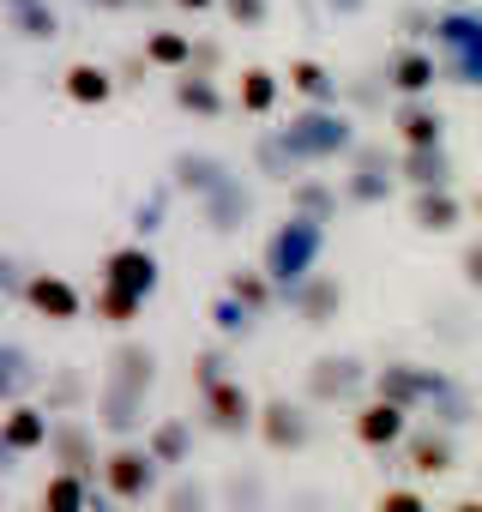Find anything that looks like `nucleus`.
Instances as JSON below:
<instances>
[{
  "mask_svg": "<svg viewBox=\"0 0 482 512\" xmlns=\"http://www.w3.org/2000/svg\"><path fill=\"white\" fill-rule=\"evenodd\" d=\"M374 512H428V494L410 488V482H392V488L374 494Z\"/></svg>",
  "mask_w": 482,
  "mask_h": 512,
  "instance_id": "49530a36",
  "label": "nucleus"
},
{
  "mask_svg": "<svg viewBox=\"0 0 482 512\" xmlns=\"http://www.w3.org/2000/svg\"><path fill=\"white\" fill-rule=\"evenodd\" d=\"M211 500H217V488H205L199 476H175L163 494V512H211Z\"/></svg>",
  "mask_w": 482,
  "mask_h": 512,
  "instance_id": "37998d69",
  "label": "nucleus"
},
{
  "mask_svg": "<svg viewBox=\"0 0 482 512\" xmlns=\"http://www.w3.org/2000/svg\"><path fill=\"white\" fill-rule=\"evenodd\" d=\"M169 205H175V181H163V187H151L139 205H133V241H145V235H157L163 223H169Z\"/></svg>",
  "mask_w": 482,
  "mask_h": 512,
  "instance_id": "79ce46f5",
  "label": "nucleus"
},
{
  "mask_svg": "<svg viewBox=\"0 0 482 512\" xmlns=\"http://www.w3.org/2000/svg\"><path fill=\"white\" fill-rule=\"evenodd\" d=\"M145 446H151V458H157L163 470H187V458H193V422L163 416V422L145 428Z\"/></svg>",
  "mask_w": 482,
  "mask_h": 512,
  "instance_id": "2f4dec72",
  "label": "nucleus"
},
{
  "mask_svg": "<svg viewBox=\"0 0 482 512\" xmlns=\"http://www.w3.org/2000/svg\"><path fill=\"white\" fill-rule=\"evenodd\" d=\"M410 223L422 235H452L464 223V199L452 187H422V193H410Z\"/></svg>",
  "mask_w": 482,
  "mask_h": 512,
  "instance_id": "b1692460",
  "label": "nucleus"
},
{
  "mask_svg": "<svg viewBox=\"0 0 482 512\" xmlns=\"http://www.w3.org/2000/svg\"><path fill=\"white\" fill-rule=\"evenodd\" d=\"M217 380H229V356L211 344V350H199V356H193V386L205 392V386H217Z\"/></svg>",
  "mask_w": 482,
  "mask_h": 512,
  "instance_id": "09e8293b",
  "label": "nucleus"
},
{
  "mask_svg": "<svg viewBox=\"0 0 482 512\" xmlns=\"http://www.w3.org/2000/svg\"><path fill=\"white\" fill-rule=\"evenodd\" d=\"M0 19H7V31L25 37V43H55L61 37V13L49 0H0Z\"/></svg>",
  "mask_w": 482,
  "mask_h": 512,
  "instance_id": "a878e982",
  "label": "nucleus"
},
{
  "mask_svg": "<svg viewBox=\"0 0 482 512\" xmlns=\"http://www.w3.org/2000/svg\"><path fill=\"white\" fill-rule=\"evenodd\" d=\"M434 61L446 73V85L458 91H482V0H452L434 13Z\"/></svg>",
  "mask_w": 482,
  "mask_h": 512,
  "instance_id": "f03ea898",
  "label": "nucleus"
},
{
  "mask_svg": "<svg viewBox=\"0 0 482 512\" xmlns=\"http://www.w3.org/2000/svg\"><path fill=\"white\" fill-rule=\"evenodd\" d=\"M157 482H163V464L151 458V446L145 440H121V446H109L103 452V494L109 500H121L127 512H139L151 494H157Z\"/></svg>",
  "mask_w": 482,
  "mask_h": 512,
  "instance_id": "20e7f679",
  "label": "nucleus"
},
{
  "mask_svg": "<svg viewBox=\"0 0 482 512\" xmlns=\"http://www.w3.org/2000/svg\"><path fill=\"white\" fill-rule=\"evenodd\" d=\"M254 434H260L266 452L290 458V452H308V446H314V416H308L302 398L272 392V398H260V428H254Z\"/></svg>",
  "mask_w": 482,
  "mask_h": 512,
  "instance_id": "0eeeda50",
  "label": "nucleus"
},
{
  "mask_svg": "<svg viewBox=\"0 0 482 512\" xmlns=\"http://www.w3.org/2000/svg\"><path fill=\"white\" fill-rule=\"evenodd\" d=\"M458 272H464V284L482 296V241H470V247L458 253Z\"/></svg>",
  "mask_w": 482,
  "mask_h": 512,
  "instance_id": "864d4df0",
  "label": "nucleus"
},
{
  "mask_svg": "<svg viewBox=\"0 0 482 512\" xmlns=\"http://www.w3.org/2000/svg\"><path fill=\"white\" fill-rule=\"evenodd\" d=\"M217 7L235 31H266L272 25V0H217Z\"/></svg>",
  "mask_w": 482,
  "mask_h": 512,
  "instance_id": "a18cd8bd",
  "label": "nucleus"
},
{
  "mask_svg": "<svg viewBox=\"0 0 482 512\" xmlns=\"http://www.w3.org/2000/svg\"><path fill=\"white\" fill-rule=\"evenodd\" d=\"M157 278H163V266H157V253L145 247V241H121V247H109L103 253V284H121V290H133V296H157Z\"/></svg>",
  "mask_w": 482,
  "mask_h": 512,
  "instance_id": "4468645a",
  "label": "nucleus"
},
{
  "mask_svg": "<svg viewBox=\"0 0 482 512\" xmlns=\"http://www.w3.org/2000/svg\"><path fill=\"white\" fill-rule=\"evenodd\" d=\"M199 422H205L211 434H223V440H241V434L260 428V398L229 374V380H217V386L199 392Z\"/></svg>",
  "mask_w": 482,
  "mask_h": 512,
  "instance_id": "39448f33",
  "label": "nucleus"
},
{
  "mask_svg": "<svg viewBox=\"0 0 482 512\" xmlns=\"http://www.w3.org/2000/svg\"><path fill=\"white\" fill-rule=\"evenodd\" d=\"M145 73H151L145 49H133V55H121V61H115V79H121V91H139V85H145Z\"/></svg>",
  "mask_w": 482,
  "mask_h": 512,
  "instance_id": "603ef678",
  "label": "nucleus"
},
{
  "mask_svg": "<svg viewBox=\"0 0 482 512\" xmlns=\"http://www.w3.org/2000/svg\"><path fill=\"white\" fill-rule=\"evenodd\" d=\"M0 434H7V446H13L19 458H31V452H49L55 416L43 410V398H19V404L0 410Z\"/></svg>",
  "mask_w": 482,
  "mask_h": 512,
  "instance_id": "a211bd4d",
  "label": "nucleus"
},
{
  "mask_svg": "<svg viewBox=\"0 0 482 512\" xmlns=\"http://www.w3.org/2000/svg\"><path fill=\"white\" fill-rule=\"evenodd\" d=\"M320 253H326V223L290 211V217L266 235L260 266H266V278H272L278 290H290V284H302L308 272H320Z\"/></svg>",
  "mask_w": 482,
  "mask_h": 512,
  "instance_id": "7ed1b4c3",
  "label": "nucleus"
},
{
  "mask_svg": "<svg viewBox=\"0 0 482 512\" xmlns=\"http://www.w3.org/2000/svg\"><path fill=\"white\" fill-rule=\"evenodd\" d=\"M386 79H392V97H398V103H410V97H434V85H446L434 49H422V43H398V49L386 55Z\"/></svg>",
  "mask_w": 482,
  "mask_h": 512,
  "instance_id": "9b49d317",
  "label": "nucleus"
},
{
  "mask_svg": "<svg viewBox=\"0 0 482 512\" xmlns=\"http://www.w3.org/2000/svg\"><path fill=\"white\" fill-rule=\"evenodd\" d=\"M386 97H392L386 67H380V73H362V79H350V85H344V109H350V115H380V109H386Z\"/></svg>",
  "mask_w": 482,
  "mask_h": 512,
  "instance_id": "a19ab883",
  "label": "nucleus"
},
{
  "mask_svg": "<svg viewBox=\"0 0 482 512\" xmlns=\"http://www.w3.org/2000/svg\"><path fill=\"white\" fill-rule=\"evenodd\" d=\"M115 91H121L115 67H97V61H73V67L61 73V97H67V103H79V109H103Z\"/></svg>",
  "mask_w": 482,
  "mask_h": 512,
  "instance_id": "5701e85b",
  "label": "nucleus"
},
{
  "mask_svg": "<svg viewBox=\"0 0 482 512\" xmlns=\"http://www.w3.org/2000/svg\"><path fill=\"white\" fill-rule=\"evenodd\" d=\"M25 284H31V266L0 253V302H25Z\"/></svg>",
  "mask_w": 482,
  "mask_h": 512,
  "instance_id": "de8ad7c7",
  "label": "nucleus"
},
{
  "mask_svg": "<svg viewBox=\"0 0 482 512\" xmlns=\"http://www.w3.org/2000/svg\"><path fill=\"white\" fill-rule=\"evenodd\" d=\"M199 217H205V229H211V235H235V229H248V223H254V187L241 181V175H229L223 187H211V193L199 199Z\"/></svg>",
  "mask_w": 482,
  "mask_h": 512,
  "instance_id": "dca6fc26",
  "label": "nucleus"
},
{
  "mask_svg": "<svg viewBox=\"0 0 482 512\" xmlns=\"http://www.w3.org/2000/svg\"><path fill=\"white\" fill-rule=\"evenodd\" d=\"M290 211L332 229V217L344 211V187L338 181H320V175H302V181H290Z\"/></svg>",
  "mask_w": 482,
  "mask_h": 512,
  "instance_id": "c85d7f7f",
  "label": "nucleus"
},
{
  "mask_svg": "<svg viewBox=\"0 0 482 512\" xmlns=\"http://www.w3.org/2000/svg\"><path fill=\"white\" fill-rule=\"evenodd\" d=\"M79 7H85V13H133L139 0H79Z\"/></svg>",
  "mask_w": 482,
  "mask_h": 512,
  "instance_id": "6e6d98bb",
  "label": "nucleus"
},
{
  "mask_svg": "<svg viewBox=\"0 0 482 512\" xmlns=\"http://www.w3.org/2000/svg\"><path fill=\"white\" fill-rule=\"evenodd\" d=\"M284 308H290L302 326H332V320L344 314V278H332V272H308L302 284L284 290Z\"/></svg>",
  "mask_w": 482,
  "mask_h": 512,
  "instance_id": "ddd939ff",
  "label": "nucleus"
},
{
  "mask_svg": "<svg viewBox=\"0 0 482 512\" xmlns=\"http://www.w3.org/2000/svg\"><path fill=\"white\" fill-rule=\"evenodd\" d=\"M217 500H223V512H272V488L260 470H229L217 482Z\"/></svg>",
  "mask_w": 482,
  "mask_h": 512,
  "instance_id": "473e14b6",
  "label": "nucleus"
},
{
  "mask_svg": "<svg viewBox=\"0 0 482 512\" xmlns=\"http://www.w3.org/2000/svg\"><path fill=\"white\" fill-rule=\"evenodd\" d=\"M169 7H175V13H187V19H199V13H211V7H217V0H169Z\"/></svg>",
  "mask_w": 482,
  "mask_h": 512,
  "instance_id": "4d7b16f0",
  "label": "nucleus"
},
{
  "mask_svg": "<svg viewBox=\"0 0 482 512\" xmlns=\"http://www.w3.org/2000/svg\"><path fill=\"white\" fill-rule=\"evenodd\" d=\"M139 49H145V61L163 67V73H187V67H193V37H181L175 25H151V31L139 37Z\"/></svg>",
  "mask_w": 482,
  "mask_h": 512,
  "instance_id": "72a5a7b5",
  "label": "nucleus"
},
{
  "mask_svg": "<svg viewBox=\"0 0 482 512\" xmlns=\"http://www.w3.org/2000/svg\"><path fill=\"white\" fill-rule=\"evenodd\" d=\"M13 458H19V452H13V446H7V434H0V470H7V464H13Z\"/></svg>",
  "mask_w": 482,
  "mask_h": 512,
  "instance_id": "bf43d9fd",
  "label": "nucleus"
},
{
  "mask_svg": "<svg viewBox=\"0 0 482 512\" xmlns=\"http://www.w3.org/2000/svg\"><path fill=\"white\" fill-rule=\"evenodd\" d=\"M169 103L181 109V115H193V121H217L223 109H229V97H223V85L211 79V73H175V85H169Z\"/></svg>",
  "mask_w": 482,
  "mask_h": 512,
  "instance_id": "4be33fe9",
  "label": "nucleus"
},
{
  "mask_svg": "<svg viewBox=\"0 0 482 512\" xmlns=\"http://www.w3.org/2000/svg\"><path fill=\"white\" fill-rule=\"evenodd\" d=\"M368 7H374V0H326V13H332V19H362Z\"/></svg>",
  "mask_w": 482,
  "mask_h": 512,
  "instance_id": "5fc2aeb1",
  "label": "nucleus"
},
{
  "mask_svg": "<svg viewBox=\"0 0 482 512\" xmlns=\"http://www.w3.org/2000/svg\"><path fill=\"white\" fill-rule=\"evenodd\" d=\"M193 73H223V43L217 37H193Z\"/></svg>",
  "mask_w": 482,
  "mask_h": 512,
  "instance_id": "3c124183",
  "label": "nucleus"
},
{
  "mask_svg": "<svg viewBox=\"0 0 482 512\" xmlns=\"http://www.w3.org/2000/svg\"><path fill=\"white\" fill-rule=\"evenodd\" d=\"M223 290H229V296H235L241 308H254L260 320H266V314H272V308L284 302V290H278V284L266 278V266H229V272H223Z\"/></svg>",
  "mask_w": 482,
  "mask_h": 512,
  "instance_id": "cd10ccee",
  "label": "nucleus"
},
{
  "mask_svg": "<svg viewBox=\"0 0 482 512\" xmlns=\"http://www.w3.org/2000/svg\"><path fill=\"white\" fill-rule=\"evenodd\" d=\"M25 308H31L37 320H49V326H73V320L85 314V296H79V284L61 278V272H31Z\"/></svg>",
  "mask_w": 482,
  "mask_h": 512,
  "instance_id": "2eb2a0df",
  "label": "nucleus"
},
{
  "mask_svg": "<svg viewBox=\"0 0 482 512\" xmlns=\"http://www.w3.org/2000/svg\"><path fill=\"white\" fill-rule=\"evenodd\" d=\"M145 386H133V380H121V374H103L97 380V422L109 428V434H133L139 422H145Z\"/></svg>",
  "mask_w": 482,
  "mask_h": 512,
  "instance_id": "f3484780",
  "label": "nucleus"
},
{
  "mask_svg": "<svg viewBox=\"0 0 482 512\" xmlns=\"http://www.w3.org/2000/svg\"><path fill=\"white\" fill-rule=\"evenodd\" d=\"M338 187H344V205H362V211H368V205H386V199H392V193H398L404 181H398V175H368V169H344V181H338Z\"/></svg>",
  "mask_w": 482,
  "mask_h": 512,
  "instance_id": "4c0bfd02",
  "label": "nucleus"
},
{
  "mask_svg": "<svg viewBox=\"0 0 482 512\" xmlns=\"http://www.w3.org/2000/svg\"><path fill=\"white\" fill-rule=\"evenodd\" d=\"M392 133H398V151H434L446 145V115L434 109V97H410L392 109Z\"/></svg>",
  "mask_w": 482,
  "mask_h": 512,
  "instance_id": "6ab92c4d",
  "label": "nucleus"
},
{
  "mask_svg": "<svg viewBox=\"0 0 482 512\" xmlns=\"http://www.w3.org/2000/svg\"><path fill=\"white\" fill-rule=\"evenodd\" d=\"M344 169H368V175H398V151H386L380 139H356V151L344 157Z\"/></svg>",
  "mask_w": 482,
  "mask_h": 512,
  "instance_id": "c03bdc74",
  "label": "nucleus"
},
{
  "mask_svg": "<svg viewBox=\"0 0 482 512\" xmlns=\"http://www.w3.org/2000/svg\"><path fill=\"white\" fill-rule=\"evenodd\" d=\"M284 85L302 97V103H344V85H338V73L326 67V61H314V55H302V61H290V73H284Z\"/></svg>",
  "mask_w": 482,
  "mask_h": 512,
  "instance_id": "7c9ffc66",
  "label": "nucleus"
},
{
  "mask_svg": "<svg viewBox=\"0 0 482 512\" xmlns=\"http://www.w3.org/2000/svg\"><path fill=\"white\" fill-rule=\"evenodd\" d=\"M278 103H284V79L272 67H241V79H235V109L241 115L266 121V115H278Z\"/></svg>",
  "mask_w": 482,
  "mask_h": 512,
  "instance_id": "393cba45",
  "label": "nucleus"
},
{
  "mask_svg": "<svg viewBox=\"0 0 482 512\" xmlns=\"http://www.w3.org/2000/svg\"><path fill=\"white\" fill-rule=\"evenodd\" d=\"M470 211H476V217H482V193H476V199H470Z\"/></svg>",
  "mask_w": 482,
  "mask_h": 512,
  "instance_id": "052dcab7",
  "label": "nucleus"
},
{
  "mask_svg": "<svg viewBox=\"0 0 482 512\" xmlns=\"http://www.w3.org/2000/svg\"><path fill=\"white\" fill-rule=\"evenodd\" d=\"M398 458H404V470H410V476L440 482V476H452V470H458V434H452V428H440V422H416V428L404 434Z\"/></svg>",
  "mask_w": 482,
  "mask_h": 512,
  "instance_id": "9d476101",
  "label": "nucleus"
},
{
  "mask_svg": "<svg viewBox=\"0 0 482 512\" xmlns=\"http://www.w3.org/2000/svg\"><path fill=\"white\" fill-rule=\"evenodd\" d=\"M416 422H410V410L404 404H392V398H362L356 404V416H350V434H356V446L362 452H374V458H392L398 446H404V434H410Z\"/></svg>",
  "mask_w": 482,
  "mask_h": 512,
  "instance_id": "1a4fd4ad",
  "label": "nucleus"
},
{
  "mask_svg": "<svg viewBox=\"0 0 482 512\" xmlns=\"http://www.w3.org/2000/svg\"><path fill=\"white\" fill-rule=\"evenodd\" d=\"M49 458H55V470H73V476H85V482H103L97 434H91V422H79V416H55V434H49Z\"/></svg>",
  "mask_w": 482,
  "mask_h": 512,
  "instance_id": "f8f14e48",
  "label": "nucleus"
},
{
  "mask_svg": "<svg viewBox=\"0 0 482 512\" xmlns=\"http://www.w3.org/2000/svg\"><path fill=\"white\" fill-rule=\"evenodd\" d=\"M235 169L217 157V151H175L169 157V181H175V193H193V205L211 193V187H223Z\"/></svg>",
  "mask_w": 482,
  "mask_h": 512,
  "instance_id": "aec40b11",
  "label": "nucleus"
},
{
  "mask_svg": "<svg viewBox=\"0 0 482 512\" xmlns=\"http://www.w3.org/2000/svg\"><path fill=\"white\" fill-rule=\"evenodd\" d=\"M248 157H254V175H260V181H284V187H290V181H302V175H308V169L290 157V145L278 139V127H272V133H260V139L248 145Z\"/></svg>",
  "mask_w": 482,
  "mask_h": 512,
  "instance_id": "f704fd0d",
  "label": "nucleus"
},
{
  "mask_svg": "<svg viewBox=\"0 0 482 512\" xmlns=\"http://www.w3.org/2000/svg\"><path fill=\"white\" fill-rule=\"evenodd\" d=\"M446 512H482V494H458V500H452Z\"/></svg>",
  "mask_w": 482,
  "mask_h": 512,
  "instance_id": "13d9d810",
  "label": "nucleus"
},
{
  "mask_svg": "<svg viewBox=\"0 0 482 512\" xmlns=\"http://www.w3.org/2000/svg\"><path fill=\"white\" fill-rule=\"evenodd\" d=\"M374 386V368L350 350H332V356H314L308 362V404H350Z\"/></svg>",
  "mask_w": 482,
  "mask_h": 512,
  "instance_id": "6e6552de",
  "label": "nucleus"
},
{
  "mask_svg": "<svg viewBox=\"0 0 482 512\" xmlns=\"http://www.w3.org/2000/svg\"><path fill=\"white\" fill-rule=\"evenodd\" d=\"M278 139L290 145V157L302 169H326V163H344L362 133H356V115L344 103H302V109H290Z\"/></svg>",
  "mask_w": 482,
  "mask_h": 512,
  "instance_id": "f257e3e1",
  "label": "nucleus"
},
{
  "mask_svg": "<svg viewBox=\"0 0 482 512\" xmlns=\"http://www.w3.org/2000/svg\"><path fill=\"white\" fill-rule=\"evenodd\" d=\"M398 181H404L410 193H422V187H452V181H458L452 151H446V145H434V151H398Z\"/></svg>",
  "mask_w": 482,
  "mask_h": 512,
  "instance_id": "bb28decb",
  "label": "nucleus"
},
{
  "mask_svg": "<svg viewBox=\"0 0 482 512\" xmlns=\"http://www.w3.org/2000/svg\"><path fill=\"white\" fill-rule=\"evenodd\" d=\"M422 416H428V422H440V428H452V434H458V428H464V422H476V416H482V404H476V398H470V386H464V380H458V374H452V380H446V392H440V398H434V404H428V410H422Z\"/></svg>",
  "mask_w": 482,
  "mask_h": 512,
  "instance_id": "e433bc0d",
  "label": "nucleus"
},
{
  "mask_svg": "<svg viewBox=\"0 0 482 512\" xmlns=\"http://www.w3.org/2000/svg\"><path fill=\"white\" fill-rule=\"evenodd\" d=\"M398 37H404V43L434 37V13H428V7H398Z\"/></svg>",
  "mask_w": 482,
  "mask_h": 512,
  "instance_id": "8fccbe9b",
  "label": "nucleus"
},
{
  "mask_svg": "<svg viewBox=\"0 0 482 512\" xmlns=\"http://www.w3.org/2000/svg\"><path fill=\"white\" fill-rule=\"evenodd\" d=\"M91 500H97V482H85L73 470H49V482L37 494L43 512H91Z\"/></svg>",
  "mask_w": 482,
  "mask_h": 512,
  "instance_id": "c9c22d12",
  "label": "nucleus"
},
{
  "mask_svg": "<svg viewBox=\"0 0 482 512\" xmlns=\"http://www.w3.org/2000/svg\"><path fill=\"white\" fill-rule=\"evenodd\" d=\"M43 380H49V368H43V362H37L25 344L0 338V398H7V404H19V398L43 392Z\"/></svg>",
  "mask_w": 482,
  "mask_h": 512,
  "instance_id": "412c9836",
  "label": "nucleus"
},
{
  "mask_svg": "<svg viewBox=\"0 0 482 512\" xmlns=\"http://www.w3.org/2000/svg\"><path fill=\"white\" fill-rule=\"evenodd\" d=\"M446 380L452 374H440V368H428V362H380L374 368V398H392V404H404L410 416H422L440 392H446Z\"/></svg>",
  "mask_w": 482,
  "mask_h": 512,
  "instance_id": "423d86ee",
  "label": "nucleus"
},
{
  "mask_svg": "<svg viewBox=\"0 0 482 512\" xmlns=\"http://www.w3.org/2000/svg\"><path fill=\"white\" fill-rule=\"evenodd\" d=\"M91 308H97V320H103V326H139L145 296H133V290H121V284H97Z\"/></svg>",
  "mask_w": 482,
  "mask_h": 512,
  "instance_id": "58836bf2",
  "label": "nucleus"
},
{
  "mask_svg": "<svg viewBox=\"0 0 482 512\" xmlns=\"http://www.w3.org/2000/svg\"><path fill=\"white\" fill-rule=\"evenodd\" d=\"M205 320L217 326V338H254V326H260V314H254V308H241L229 290H223V296H211Z\"/></svg>",
  "mask_w": 482,
  "mask_h": 512,
  "instance_id": "ea45409f",
  "label": "nucleus"
},
{
  "mask_svg": "<svg viewBox=\"0 0 482 512\" xmlns=\"http://www.w3.org/2000/svg\"><path fill=\"white\" fill-rule=\"evenodd\" d=\"M85 404H97V386L85 380V368H55L43 380V410L49 416H79Z\"/></svg>",
  "mask_w": 482,
  "mask_h": 512,
  "instance_id": "c756f323",
  "label": "nucleus"
},
{
  "mask_svg": "<svg viewBox=\"0 0 482 512\" xmlns=\"http://www.w3.org/2000/svg\"><path fill=\"white\" fill-rule=\"evenodd\" d=\"M476 494H482V488H476Z\"/></svg>",
  "mask_w": 482,
  "mask_h": 512,
  "instance_id": "680f3d73",
  "label": "nucleus"
}]
</instances>
